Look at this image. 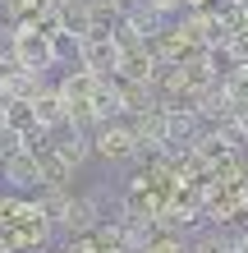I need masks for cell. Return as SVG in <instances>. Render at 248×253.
Here are the masks:
<instances>
[{
    "label": "cell",
    "instance_id": "1",
    "mask_svg": "<svg viewBox=\"0 0 248 253\" xmlns=\"http://www.w3.org/2000/svg\"><path fill=\"white\" fill-rule=\"evenodd\" d=\"M9 28H14V65H19V69L46 74V69L60 65V55H55V42L41 33L33 19H19V23H9Z\"/></svg>",
    "mask_w": 248,
    "mask_h": 253
},
{
    "label": "cell",
    "instance_id": "2",
    "mask_svg": "<svg viewBox=\"0 0 248 253\" xmlns=\"http://www.w3.org/2000/svg\"><path fill=\"white\" fill-rule=\"evenodd\" d=\"M92 157H101L106 166H124V161H138V143H134V129H129V120L97 125V129H92Z\"/></svg>",
    "mask_w": 248,
    "mask_h": 253
},
{
    "label": "cell",
    "instance_id": "3",
    "mask_svg": "<svg viewBox=\"0 0 248 253\" xmlns=\"http://www.w3.org/2000/svg\"><path fill=\"white\" fill-rule=\"evenodd\" d=\"M51 152L65 161V170L74 175L87 166V157H92V129H74V125H65V129H55L51 133Z\"/></svg>",
    "mask_w": 248,
    "mask_h": 253
},
{
    "label": "cell",
    "instance_id": "4",
    "mask_svg": "<svg viewBox=\"0 0 248 253\" xmlns=\"http://www.w3.org/2000/svg\"><path fill=\"white\" fill-rule=\"evenodd\" d=\"M0 184H5L14 198L19 193H41V170H37V157L33 152H19V157H9V161H0Z\"/></svg>",
    "mask_w": 248,
    "mask_h": 253
},
{
    "label": "cell",
    "instance_id": "5",
    "mask_svg": "<svg viewBox=\"0 0 248 253\" xmlns=\"http://www.w3.org/2000/svg\"><path fill=\"white\" fill-rule=\"evenodd\" d=\"M101 87V79L97 74H87V69H74L69 65L60 79H55V92H60V101L65 106H92V92Z\"/></svg>",
    "mask_w": 248,
    "mask_h": 253
},
{
    "label": "cell",
    "instance_id": "6",
    "mask_svg": "<svg viewBox=\"0 0 248 253\" xmlns=\"http://www.w3.org/2000/svg\"><path fill=\"white\" fill-rule=\"evenodd\" d=\"M92 120L97 125L124 120V83L120 79H101V87L92 92Z\"/></svg>",
    "mask_w": 248,
    "mask_h": 253
},
{
    "label": "cell",
    "instance_id": "7",
    "mask_svg": "<svg viewBox=\"0 0 248 253\" xmlns=\"http://www.w3.org/2000/svg\"><path fill=\"white\" fill-rule=\"evenodd\" d=\"M33 120H37V129H46V133H55V129H65L69 125V111H65V101H60V92H55V83L46 87V92H37L33 101Z\"/></svg>",
    "mask_w": 248,
    "mask_h": 253
},
{
    "label": "cell",
    "instance_id": "8",
    "mask_svg": "<svg viewBox=\"0 0 248 253\" xmlns=\"http://www.w3.org/2000/svg\"><path fill=\"white\" fill-rule=\"evenodd\" d=\"M188 253H235V230H198L188 240Z\"/></svg>",
    "mask_w": 248,
    "mask_h": 253
},
{
    "label": "cell",
    "instance_id": "9",
    "mask_svg": "<svg viewBox=\"0 0 248 253\" xmlns=\"http://www.w3.org/2000/svg\"><path fill=\"white\" fill-rule=\"evenodd\" d=\"M19 152H28V143H23V133L19 129H0V161H9V157H19Z\"/></svg>",
    "mask_w": 248,
    "mask_h": 253
},
{
    "label": "cell",
    "instance_id": "10",
    "mask_svg": "<svg viewBox=\"0 0 248 253\" xmlns=\"http://www.w3.org/2000/svg\"><path fill=\"white\" fill-rule=\"evenodd\" d=\"M142 253H188V240H184V235H156Z\"/></svg>",
    "mask_w": 248,
    "mask_h": 253
},
{
    "label": "cell",
    "instance_id": "11",
    "mask_svg": "<svg viewBox=\"0 0 248 253\" xmlns=\"http://www.w3.org/2000/svg\"><path fill=\"white\" fill-rule=\"evenodd\" d=\"M235 125H239V133L248 138V106H239V111H235Z\"/></svg>",
    "mask_w": 248,
    "mask_h": 253
},
{
    "label": "cell",
    "instance_id": "12",
    "mask_svg": "<svg viewBox=\"0 0 248 253\" xmlns=\"http://www.w3.org/2000/svg\"><path fill=\"white\" fill-rule=\"evenodd\" d=\"M46 5H51L55 14H60V9H69V5H78V0H46Z\"/></svg>",
    "mask_w": 248,
    "mask_h": 253
},
{
    "label": "cell",
    "instance_id": "13",
    "mask_svg": "<svg viewBox=\"0 0 248 253\" xmlns=\"http://www.w3.org/2000/svg\"><path fill=\"white\" fill-rule=\"evenodd\" d=\"M0 101H5V97H0Z\"/></svg>",
    "mask_w": 248,
    "mask_h": 253
}]
</instances>
